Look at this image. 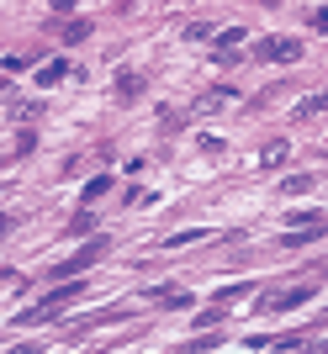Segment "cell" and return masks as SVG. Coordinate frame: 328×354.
I'll list each match as a JSON object with an SVG mask.
<instances>
[{"instance_id":"obj_11","label":"cell","mask_w":328,"mask_h":354,"mask_svg":"<svg viewBox=\"0 0 328 354\" xmlns=\"http://www.w3.org/2000/svg\"><path fill=\"white\" fill-rule=\"evenodd\" d=\"M90 37V21H69V27H64V43H85Z\"/></svg>"},{"instance_id":"obj_2","label":"cell","mask_w":328,"mask_h":354,"mask_svg":"<svg viewBox=\"0 0 328 354\" xmlns=\"http://www.w3.org/2000/svg\"><path fill=\"white\" fill-rule=\"evenodd\" d=\"M106 249H111L106 238H95V243H85V249H80V254H69V259H59V265H53V281H75V275H85V270L95 265V259H101Z\"/></svg>"},{"instance_id":"obj_5","label":"cell","mask_w":328,"mask_h":354,"mask_svg":"<svg viewBox=\"0 0 328 354\" xmlns=\"http://www.w3.org/2000/svg\"><path fill=\"white\" fill-rule=\"evenodd\" d=\"M233 101V90H207V95H196V106H191V117H207V111H217V106H228Z\"/></svg>"},{"instance_id":"obj_10","label":"cell","mask_w":328,"mask_h":354,"mask_svg":"<svg viewBox=\"0 0 328 354\" xmlns=\"http://www.w3.org/2000/svg\"><path fill=\"white\" fill-rule=\"evenodd\" d=\"M281 191H286V196H302V191H313V175H291V180H281Z\"/></svg>"},{"instance_id":"obj_8","label":"cell","mask_w":328,"mask_h":354,"mask_svg":"<svg viewBox=\"0 0 328 354\" xmlns=\"http://www.w3.org/2000/svg\"><path fill=\"white\" fill-rule=\"evenodd\" d=\"M281 159H286V138H275V143H270L265 153H259V164H265V169H275Z\"/></svg>"},{"instance_id":"obj_3","label":"cell","mask_w":328,"mask_h":354,"mask_svg":"<svg viewBox=\"0 0 328 354\" xmlns=\"http://www.w3.org/2000/svg\"><path fill=\"white\" fill-rule=\"evenodd\" d=\"M254 53H259V59H275V64H297L302 59V43H297V37H265Z\"/></svg>"},{"instance_id":"obj_4","label":"cell","mask_w":328,"mask_h":354,"mask_svg":"<svg viewBox=\"0 0 328 354\" xmlns=\"http://www.w3.org/2000/svg\"><path fill=\"white\" fill-rule=\"evenodd\" d=\"M307 286H286V291H275V296H265V301H259V307L265 312H291V307H302V301H307Z\"/></svg>"},{"instance_id":"obj_13","label":"cell","mask_w":328,"mask_h":354,"mask_svg":"<svg viewBox=\"0 0 328 354\" xmlns=\"http://www.w3.org/2000/svg\"><path fill=\"white\" fill-rule=\"evenodd\" d=\"M313 27H318V32L328 27V6H323V11H313Z\"/></svg>"},{"instance_id":"obj_7","label":"cell","mask_w":328,"mask_h":354,"mask_svg":"<svg viewBox=\"0 0 328 354\" xmlns=\"http://www.w3.org/2000/svg\"><path fill=\"white\" fill-rule=\"evenodd\" d=\"M64 74H69V64H64V59H53V64H43V74H37V85H59Z\"/></svg>"},{"instance_id":"obj_9","label":"cell","mask_w":328,"mask_h":354,"mask_svg":"<svg viewBox=\"0 0 328 354\" xmlns=\"http://www.w3.org/2000/svg\"><path fill=\"white\" fill-rule=\"evenodd\" d=\"M154 301H159V307H185V291H175V286H164V291H154Z\"/></svg>"},{"instance_id":"obj_12","label":"cell","mask_w":328,"mask_h":354,"mask_svg":"<svg viewBox=\"0 0 328 354\" xmlns=\"http://www.w3.org/2000/svg\"><path fill=\"white\" fill-rule=\"evenodd\" d=\"M106 191H111V180H106V175H95V180L85 185V201H95V196H106Z\"/></svg>"},{"instance_id":"obj_15","label":"cell","mask_w":328,"mask_h":354,"mask_svg":"<svg viewBox=\"0 0 328 354\" xmlns=\"http://www.w3.org/2000/svg\"><path fill=\"white\" fill-rule=\"evenodd\" d=\"M6 227H11V217H6V212H0V233H6Z\"/></svg>"},{"instance_id":"obj_6","label":"cell","mask_w":328,"mask_h":354,"mask_svg":"<svg viewBox=\"0 0 328 354\" xmlns=\"http://www.w3.org/2000/svg\"><path fill=\"white\" fill-rule=\"evenodd\" d=\"M138 90H143V80H138L133 69H122L117 74V95H122V101H138Z\"/></svg>"},{"instance_id":"obj_1","label":"cell","mask_w":328,"mask_h":354,"mask_svg":"<svg viewBox=\"0 0 328 354\" xmlns=\"http://www.w3.org/2000/svg\"><path fill=\"white\" fill-rule=\"evenodd\" d=\"M80 296H85V286H80V281H53V296H48V301H37V307L27 312V323H43V317L64 312L69 301H80Z\"/></svg>"},{"instance_id":"obj_14","label":"cell","mask_w":328,"mask_h":354,"mask_svg":"<svg viewBox=\"0 0 328 354\" xmlns=\"http://www.w3.org/2000/svg\"><path fill=\"white\" fill-rule=\"evenodd\" d=\"M11 354H37V344H16V349Z\"/></svg>"}]
</instances>
